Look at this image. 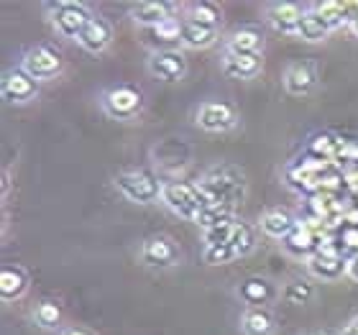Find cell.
Segmentation results:
<instances>
[{
  "mask_svg": "<svg viewBox=\"0 0 358 335\" xmlns=\"http://www.w3.org/2000/svg\"><path fill=\"white\" fill-rule=\"evenodd\" d=\"M194 185H197L208 205H233V208H238V202L246 194L243 171L231 164L210 166L208 171H202V177Z\"/></svg>",
  "mask_w": 358,
  "mask_h": 335,
  "instance_id": "1",
  "label": "cell"
},
{
  "mask_svg": "<svg viewBox=\"0 0 358 335\" xmlns=\"http://www.w3.org/2000/svg\"><path fill=\"white\" fill-rule=\"evenodd\" d=\"M113 187L128 202H136V205H157V202H162L164 179H159L157 174H151L146 169H123L113 177Z\"/></svg>",
  "mask_w": 358,
  "mask_h": 335,
  "instance_id": "2",
  "label": "cell"
},
{
  "mask_svg": "<svg viewBox=\"0 0 358 335\" xmlns=\"http://www.w3.org/2000/svg\"><path fill=\"white\" fill-rule=\"evenodd\" d=\"M46 18L52 23V29L57 36L77 41L87 21L92 18V8L83 0H54V3H44Z\"/></svg>",
  "mask_w": 358,
  "mask_h": 335,
  "instance_id": "3",
  "label": "cell"
},
{
  "mask_svg": "<svg viewBox=\"0 0 358 335\" xmlns=\"http://www.w3.org/2000/svg\"><path fill=\"white\" fill-rule=\"evenodd\" d=\"M143 92L136 85H128V83H118V85H110V87H105L100 95H97V105H100V111L113 120H136L138 115L143 113Z\"/></svg>",
  "mask_w": 358,
  "mask_h": 335,
  "instance_id": "4",
  "label": "cell"
},
{
  "mask_svg": "<svg viewBox=\"0 0 358 335\" xmlns=\"http://www.w3.org/2000/svg\"><path fill=\"white\" fill-rule=\"evenodd\" d=\"M162 205L169 213H174L182 220H192L197 223L202 215V210L208 208L205 197L200 194L197 185L192 182H179V179H166L164 192H162Z\"/></svg>",
  "mask_w": 358,
  "mask_h": 335,
  "instance_id": "5",
  "label": "cell"
},
{
  "mask_svg": "<svg viewBox=\"0 0 358 335\" xmlns=\"http://www.w3.org/2000/svg\"><path fill=\"white\" fill-rule=\"evenodd\" d=\"M192 123L205 134H231L241 126V113L228 100H202L194 105Z\"/></svg>",
  "mask_w": 358,
  "mask_h": 335,
  "instance_id": "6",
  "label": "cell"
},
{
  "mask_svg": "<svg viewBox=\"0 0 358 335\" xmlns=\"http://www.w3.org/2000/svg\"><path fill=\"white\" fill-rule=\"evenodd\" d=\"M138 261L146 269H154V271H169V269H177L182 264V251H179L177 241L172 236L154 233V236L141 241Z\"/></svg>",
  "mask_w": 358,
  "mask_h": 335,
  "instance_id": "7",
  "label": "cell"
},
{
  "mask_svg": "<svg viewBox=\"0 0 358 335\" xmlns=\"http://www.w3.org/2000/svg\"><path fill=\"white\" fill-rule=\"evenodd\" d=\"M18 67L26 69V72H29L34 80H38V83H52V80H57V77L62 75L64 59H62V52H57L54 46L36 44V46H29V49L21 54Z\"/></svg>",
  "mask_w": 358,
  "mask_h": 335,
  "instance_id": "8",
  "label": "cell"
},
{
  "mask_svg": "<svg viewBox=\"0 0 358 335\" xmlns=\"http://www.w3.org/2000/svg\"><path fill=\"white\" fill-rule=\"evenodd\" d=\"M146 69H149L151 77H157L166 85H177L187 77V57L182 49H157V52H149V59H146Z\"/></svg>",
  "mask_w": 358,
  "mask_h": 335,
  "instance_id": "9",
  "label": "cell"
},
{
  "mask_svg": "<svg viewBox=\"0 0 358 335\" xmlns=\"http://www.w3.org/2000/svg\"><path fill=\"white\" fill-rule=\"evenodd\" d=\"M41 83L34 80V77L21 69L18 64L3 72V83H0V92H3V100L8 105H26L31 100H36Z\"/></svg>",
  "mask_w": 358,
  "mask_h": 335,
  "instance_id": "10",
  "label": "cell"
},
{
  "mask_svg": "<svg viewBox=\"0 0 358 335\" xmlns=\"http://www.w3.org/2000/svg\"><path fill=\"white\" fill-rule=\"evenodd\" d=\"M307 3H292V0H276L264 6V21L276 31V34H287V36H297V29L302 18H305Z\"/></svg>",
  "mask_w": 358,
  "mask_h": 335,
  "instance_id": "11",
  "label": "cell"
},
{
  "mask_svg": "<svg viewBox=\"0 0 358 335\" xmlns=\"http://www.w3.org/2000/svg\"><path fill=\"white\" fill-rule=\"evenodd\" d=\"M179 13H182V6L169 3V0H138L128 8V15L138 26V31L154 29V26L169 21V18H177Z\"/></svg>",
  "mask_w": 358,
  "mask_h": 335,
  "instance_id": "12",
  "label": "cell"
},
{
  "mask_svg": "<svg viewBox=\"0 0 358 335\" xmlns=\"http://www.w3.org/2000/svg\"><path fill=\"white\" fill-rule=\"evenodd\" d=\"M307 271L322 282H338L341 276L348 274V256L333 246H320L307 259Z\"/></svg>",
  "mask_w": 358,
  "mask_h": 335,
  "instance_id": "13",
  "label": "cell"
},
{
  "mask_svg": "<svg viewBox=\"0 0 358 335\" xmlns=\"http://www.w3.org/2000/svg\"><path fill=\"white\" fill-rule=\"evenodd\" d=\"M320 85V75L313 62H292L284 67L282 75V87L287 95L292 97H307L313 95Z\"/></svg>",
  "mask_w": 358,
  "mask_h": 335,
  "instance_id": "14",
  "label": "cell"
},
{
  "mask_svg": "<svg viewBox=\"0 0 358 335\" xmlns=\"http://www.w3.org/2000/svg\"><path fill=\"white\" fill-rule=\"evenodd\" d=\"M220 72L228 80H238V83L256 80L264 72V54L223 52V57H220Z\"/></svg>",
  "mask_w": 358,
  "mask_h": 335,
  "instance_id": "15",
  "label": "cell"
},
{
  "mask_svg": "<svg viewBox=\"0 0 358 335\" xmlns=\"http://www.w3.org/2000/svg\"><path fill=\"white\" fill-rule=\"evenodd\" d=\"M113 38H115L113 23L108 21L105 15L95 13L87 21V26L83 29V34H80V38H77V44H80V49H85L87 54H103L110 49Z\"/></svg>",
  "mask_w": 358,
  "mask_h": 335,
  "instance_id": "16",
  "label": "cell"
},
{
  "mask_svg": "<svg viewBox=\"0 0 358 335\" xmlns=\"http://www.w3.org/2000/svg\"><path fill=\"white\" fill-rule=\"evenodd\" d=\"M297 225H299L297 218L292 215L287 208H266L262 215H259L256 228H259V233L266 236V238L284 241L292 231H294V228H297Z\"/></svg>",
  "mask_w": 358,
  "mask_h": 335,
  "instance_id": "17",
  "label": "cell"
},
{
  "mask_svg": "<svg viewBox=\"0 0 358 335\" xmlns=\"http://www.w3.org/2000/svg\"><path fill=\"white\" fill-rule=\"evenodd\" d=\"M182 15L169 18V21L159 23L154 29H143V44L151 46V52L157 49H182Z\"/></svg>",
  "mask_w": 358,
  "mask_h": 335,
  "instance_id": "18",
  "label": "cell"
},
{
  "mask_svg": "<svg viewBox=\"0 0 358 335\" xmlns=\"http://www.w3.org/2000/svg\"><path fill=\"white\" fill-rule=\"evenodd\" d=\"M282 292L264 276H248L238 287V297L246 307H266L271 305Z\"/></svg>",
  "mask_w": 358,
  "mask_h": 335,
  "instance_id": "19",
  "label": "cell"
},
{
  "mask_svg": "<svg viewBox=\"0 0 358 335\" xmlns=\"http://www.w3.org/2000/svg\"><path fill=\"white\" fill-rule=\"evenodd\" d=\"M266 38L256 26H241V29L231 31L225 36L223 52H236V54H264Z\"/></svg>",
  "mask_w": 358,
  "mask_h": 335,
  "instance_id": "20",
  "label": "cell"
},
{
  "mask_svg": "<svg viewBox=\"0 0 358 335\" xmlns=\"http://www.w3.org/2000/svg\"><path fill=\"white\" fill-rule=\"evenodd\" d=\"M238 328L243 335H274L276 318L268 307H243L238 318Z\"/></svg>",
  "mask_w": 358,
  "mask_h": 335,
  "instance_id": "21",
  "label": "cell"
},
{
  "mask_svg": "<svg viewBox=\"0 0 358 335\" xmlns=\"http://www.w3.org/2000/svg\"><path fill=\"white\" fill-rule=\"evenodd\" d=\"M182 18L189 23H197V26H205V29H220L223 10L210 0H194V3L182 6Z\"/></svg>",
  "mask_w": 358,
  "mask_h": 335,
  "instance_id": "22",
  "label": "cell"
},
{
  "mask_svg": "<svg viewBox=\"0 0 358 335\" xmlns=\"http://www.w3.org/2000/svg\"><path fill=\"white\" fill-rule=\"evenodd\" d=\"M29 292V274L15 264H8L0 271V299L3 302H15Z\"/></svg>",
  "mask_w": 358,
  "mask_h": 335,
  "instance_id": "23",
  "label": "cell"
},
{
  "mask_svg": "<svg viewBox=\"0 0 358 335\" xmlns=\"http://www.w3.org/2000/svg\"><path fill=\"white\" fill-rule=\"evenodd\" d=\"M282 246L287 253H292V256H299V259H310L317 248H320V243H317V236L313 233V228L310 225H302L299 223L294 231L287 236V238L282 241Z\"/></svg>",
  "mask_w": 358,
  "mask_h": 335,
  "instance_id": "24",
  "label": "cell"
},
{
  "mask_svg": "<svg viewBox=\"0 0 358 335\" xmlns=\"http://www.w3.org/2000/svg\"><path fill=\"white\" fill-rule=\"evenodd\" d=\"M217 41H220V29H205V26H197V23H189V21L182 23V49L200 52V49L215 46Z\"/></svg>",
  "mask_w": 358,
  "mask_h": 335,
  "instance_id": "25",
  "label": "cell"
},
{
  "mask_svg": "<svg viewBox=\"0 0 358 335\" xmlns=\"http://www.w3.org/2000/svg\"><path fill=\"white\" fill-rule=\"evenodd\" d=\"M330 34H333V31H330V26L322 21L320 15L315 13L313 3H307L305 18H302V23H299L297 36H294V38H302V41H307V44H320V41H325Z\"/></svg>",
  "mask_w": 358,
  "mask_h": 335,
  "instance_id": "26",
  "label": "cell"
},
{
  "mask_svg": "<svg viewBox=\"0 0 358 335\" xmlns=\"http://www.w3.org/2000/svg\"><path fill=\"white\" fill-rule=\"evenodd\" d=\"M313 297H315V284H310L307 279H289L282 287V299L289 302V305L305 307L313 302Z\"/></svg>",
  "mask_w": 358,
  "mask_h": 335,
  "instance_id": "27",
  "label": "cell"
},
{
  "mask_svg": "<svg viewBox=\"0 0 358 335\" xmlns=\"http://www.w3.org/2000/svg\"><path fill=\"white\" fill-rule=\"evenodd\" d=\"M34 322L44 330H62V307L54 299H41L34 307Z\"/></svg>",
  "mask_w": 358,
  "mask_h": 335,
  "instance_id": "28",
  "label": "cell"
},
{
  "mask_svg": "<svg viewBox=\"0 0 358 335\" xmlns=\"http://www.w3.org/2000/svg\"><path fill=\"white\" fill-rule=\"evenodd\" d=\"M256 231L259 228H251L248 223H243V220H238L236 223V228H233V236H231V248L236 253H238V259L241 256H248V253L256 248Z\"/></svg>",
  "mask_w": 358,
  "mask_h": 335,
  "instance_id": "29",
  "label": "cell"
},
{
  "mask_svg": "<svg viewBox=\"0 0 358 335\" xmlns=\"http://www.w3.org/2000/svg\"><path fill=\"white\" fill-rule=\"evenodd\" d=\"M228 220H236V208L233 205H208V208L202 210L197 225H200L202 231H208L213 225L228 223Z\"/></svg>",
  "mask_w": 358,
  "mask_h": 335,
  "instance_id": "30",
  "label": "cell"
},
{
  "mask_svg": "<svg viewBox=\"0 0 358 335\" xmlns=\"http://www.w3.org/2000/svg\"><path fill=\"white\" fill-rule=\"evenodd\" d=\"M238 220H228V223H220V225H213L208 231H202V243L205 248H213V246H223L228 243L233 236V228H236Z\"/></svg>",
  "mask_w": 358,
  "mask_h": 335,
  "instance_id": "31",
  "label": "cell"
},
{
  "mask_svg": "<svg viewBox=\"0 0 358 335\" xmlns=\"http://www.w3.org/2000/svg\"><path fill=\"white\" fill-rule=\"evenodd\" d=\"M202 259L208 261L210 266H223V264H231V261L238 259V253L233 251L231 243H223V246L202 248Z\"/></svg>",
  "mask_w": 358,
  "mask_h": 335,
  "instance_id": "32",
  "label": "cell"
},
{
  "mask_svg": "<svg viewBox=\"0 0 358 335\" xmlns=\"http://www.w3.org/2000/svg\"><path fill=\"white\" fill-rule=\"evenodd\" d=\"M310 149H313L315 154H317V157H325V159H328V157H333V154H336L338 141L330 134H317L313 138V141H310Z\"/></svg>",
  "mask_w": 358,
  "mask_h": 335,
  "instance_id": "33",
  "label": "cell"
},
{
  "mask_svg": "<svg viewBox=\"0 0 358 335\" xmlns=\"http://www.w3.org/2000/svg\"><path fill=\"white\" fill-rule=\"evenodd\" d=\"M59 335H95V333L87 328H80V325H69V328H62Z\"/></svg>",
  "mask_w": 358,
  "mask_h": 335,
  "instance_id": "34",
  "label": "cell"
},
{
  "mask_svg": "<svg viewBox=\"0 0 358 335\" xmlns=\"http://www.w3.org/2000/svg\"><path fill=\"white\" fill-rule=\"evenodd\" d=\"M336 335H358V318H353L351 322H345L343 328L338 330Z\"/></svg>",
  "mask_w": 358,
  "mask_h": 335,
  "instance_id": "35",
  "label": "cell"
},
{
  "mask_svg": "<svg viewBox=\"0 0 358 335\" xmlns=\"http://www.w3.org/2000/svg\"><path fill=\"white\" fill-rule=\"evenodd\" d=\"M345 276H351L353 282H358V253L348 259V274Z\"/></svg>",
  "mask_w": 358,
  "mask_h": 335,
  "instance_id": "36",
  "label": "cell"
},
{
  "mask_svg": "<svg viewBox=\"0 0 358 335\" xmlns=\"http://www.w3.org/2000/svg\"><path fill=\"white\" fill-rule=\"evenodd\" d=\"M348 31H351L353 36H356V38H358V18H356V23H353V26H351V29H348Z\"/></svg>",
  "mask_w": 358,
  "mask_h": 335,
  "instance_id": "37",
  "label": "cell"
},
{
  "mask_svg": "<svg viewBox=\"0 0 358 335\" xmlns=\"http://www.w3.org/2000/svg\"><path fill=\"white\" fill-rule=\"evenodd\" d=\"M307 335H336V333H307Z\"/></svg>",
  "mask_w": 358,
  "mask_h": 335,
  "instance_id": "38",
  "label": "cell"
},
{
  "mask_svg": "<svg viewBox=\"0 0 358 335\" xmlns=\"http://www.w3.org/2000/svg\"><path fill=\"white\" fill-rule=\"evenodd\" d=\"M356 318H358V315H356Z\"/></svg>",
  "mask_w": 358,
  "mask_h": 335,
  "instance_id": "39",
  "label": "cell"
}]
</instances>
